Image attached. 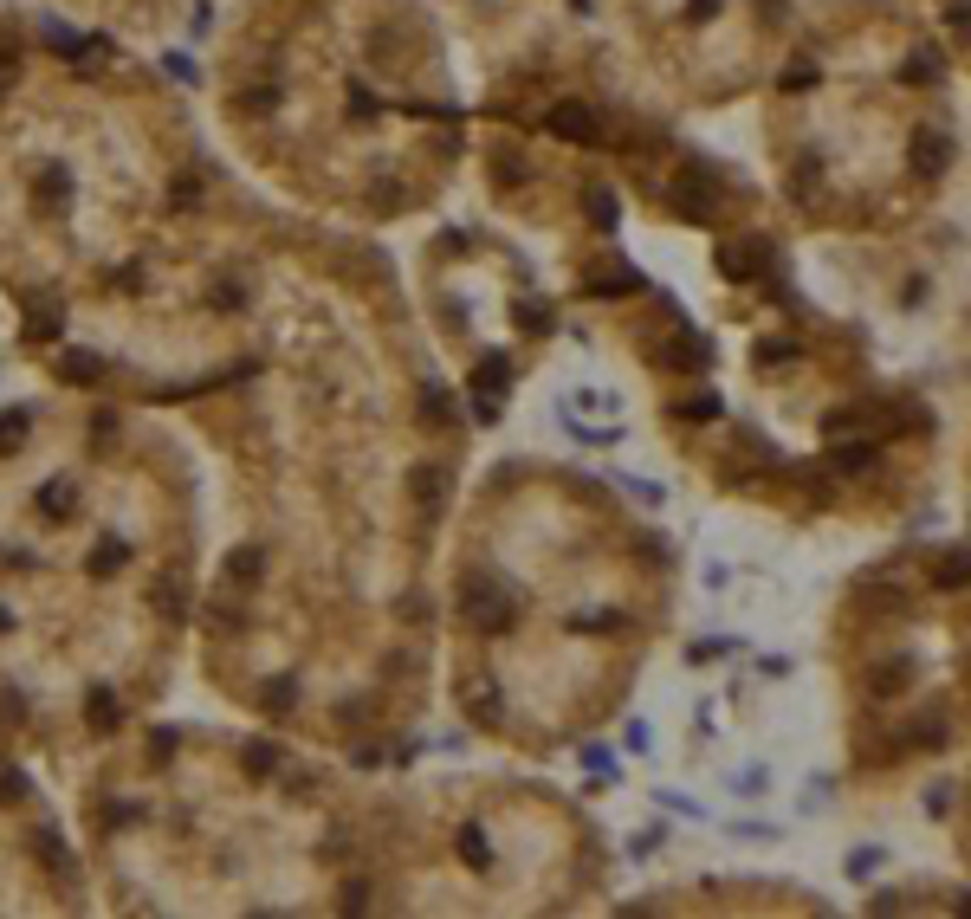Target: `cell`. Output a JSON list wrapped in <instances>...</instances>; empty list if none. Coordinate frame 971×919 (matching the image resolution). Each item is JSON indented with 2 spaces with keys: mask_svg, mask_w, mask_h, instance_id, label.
Masks as SVG:
<instances>
[{
  "mask_svg": "<svg viewBox=\"0 0 971 919\" xmlns=\"http://www.w3.org/2000/svg\"><path fill=\"white\" fill-rule=\"evenodd\" d=\"M460 609H467V622L480 628V635H505V628L518 622V596L499 583V576H473V583H467V602H460Z\"/></svg>",
  "mask_w": 971,
  "mask_h": 919,
  "instance_id": "1",
  "label": "cell"
},
{
  "mask_svg": "<svg viewBox=\"0 0 971 919\" xmlns=\"http://www.w3.org/2000/svg\"><path fill=\"white\" fill-rule=\"evenodd\" d=\"M674 208L687 214V221H713V214L726 208V188H719V175L706 169V162H687V169L674 175Z\"/></svg>",
  "mask_w": 971,
  "mask_h": 919,
  "instance_id": "2",
  "label": "cell"
},
{
  "mask_svg": "<svg viewBox=\"0 0 971 919\" xmlns=\"http://www.w3.org/2000/svg\"><path fill=\"white\" fill-rule=\"evenodd\" d=\"M551 130L564 136V143H596V136H603V117H596L590 104H557V111H551Z\"/></svg>",
  "mask_w": 971,
  "mask_h": 919,
  "instance_id": "3",
  "label": "cell"
},
{
  "mask_svg": "<svg viewBox=\"0 0 971 919\" xmlns=\"http://www.w3.org/2000/svg\"><path fill=\"white\" fill-rule=\"evenodd\" d=\"M946 162H952V143L939 130H920V136H913V169H920V175H939Z\"/></svg>",
  "mask_w": 971,
  "mask_h": 919,
  "instance_id": "4",
  "label": "cell"
},
{
  "mask_svg": "<svg viewBox=\"0 0 971 919\" xmlns=\"http://www.w3.org/2000/svg\"><path fill=\"white\" fill-rule=\"evenodd\" d=\"M117 719H123L117 693H111V687H91V693H85V725H91V732H117Z\"/></svg>",
  "mask_w": 971,
  "mask_h": 919,
  "instance_id": "5",
  "label": "cell"
},
{
  "mask_svg": "<svg viewBox=\"0 0 971 919\" xmlns=\"http://www.w3.org/2000/svg\"><path fill=\"white\" fill-rule=\"evenodd\" d=\"M719 259H726V272H732V279H751V272H758V259H771V240H758V233H751L745 246H726Z\"/></svg>",
  "mask_w": 971,
  "mask_h": 919,
  "instance_id": "6",
  "label": "cell"
},
{
  "mask_svg": "<svg viewBox=\"0 0 971 919\" xmlns=\"http://www.w3.org/2000/svg\"><path fill=\"white\" fill-rule=\"evenodd\" d=\"M467 712H473L480 725H499V719H505V699H499V687H492V680H480V687L467 693Z\"/></svg>",
  "mask_w": 971,
  "mask_h": 919,
  "instance_id": "7",
  "label": "cell"
},
{
  "mask_svg": "<svg viewBox=\"0 0 971 919\" xmlns=\"http://www.w3.org/2000/svg\"><path fill=\"white\" fill-rule=\"evenodd\" d=\"M259 570H266V551H259V544H240V551L227 557V576H234L240 589H246V583H259Z\"/></svg>",
  "mask_w": 971,
  "mask_h": 919,
  "instance_id": "8",
  "label": "cell"
},
{
  "mask_svg": "<svg viewBox=\"0 0 971 919\" xmlns=\"http://www.w3.org/2000/svg\"><path fill=\"white\" fill-rule=\"evenodd\" d=\"M700 344H687V337H667V344H654V363H667V369H687V363H700Z\"/></svg>",
  "mask_w": 971,
  "mask_h": 919,
  "instance_id": "9",
  "label": "cell"
},
{
  "mask_svg": "<svg viewBox=\"0 0 971 919\" xmlns=\"http://www.w3.org/2000/svg\"><path fill=\"white\" fill-rule=\"evenodd\" d=\"M59 369H65L72 382H98V376H104V363H98L91 350H65V356H59Z\"/></svg>",
  "mask_w": 971,
  "mask_h": 919,
  "instance_id": "10",
  "label": "cell"
},
{
  "mask_svg": "<svg viewBox=\"0 0 971 919\" xmlns=\"http://www.w3.org/2000/svg\"><path fill=\"white\" fill-rule=\"evenodd\" d=\"M415 499H421V505H441V499H447V473H441V466H421Z\"/></svg>",
  "mask_w": 971,
  "mask_h": 919,
  "instance_id": "11",
  "label": "cell"
},
{
  "mask_svg": "<svg viewBox=\"0 0 971 919\" xmlns=\"http://www.w3.org/2000/svg\"><path fill=\"white\" fill-rule=\"evenodd\" d=\"M473 382H486V395L499 402V395H505V382H512V369H505V356H486V363H480V376H473Z\"/></svg>",
  "mask_w": 971,
  "mask_h": 919,
  "instance_id": "12",
  "label": "cell"
},
{
  "mask_svg": "<svg viewBox=\"0 0 971 919\" xmlns=\"http://www.w3.org/2000/svg\"><path fill=\"white\" fill-rule=\"evenodd\" d=\"M13 447H26V408L0 415V454H13Z\"/></svg>",
  "mask_w": 971,
  "mask_h": 919,
  "instance_id": "13",
  "label": "cell"
},
{
  "mask_svg": "<svg viewBox=\"0 0 971 919\" xmlns=\"http://www.w3.org/2000/svg\"><path fill=\"white\" fill-rule=\"evenodd\" d=\"M874 460H881V454H874V447H861V441L855 447H836V466H842V473H868Z\"/></svg>",
  "mask_w": 971,
  "mask_h": 919,
  "instance_id": "14",
  "label": "cell"
},
{
  "mask_svg": "<svg viewBox=\"0 0 971 919\" xmlns=\"http://www.w3.org/2000/svg\"><path fill=\"white\" fill-rule=\"evenodd\" d=\"M590 208H596V214H590L596 227H615V221H622V214H615V195H609V188H590Z\"/></svg>",
  "mask_w": 971,
  "mask_h": 919,
  "instance_id": "15",
  "label": "cell"
},
{
  "mask_svg": "<svg viewBox=\"0 0 971 919\" xmlns=\"http://www.w3.org/2000/svg\"><path fill=\"white\" fill-rule=\"evenodd\" d=\"M738 797H764V790H771V777H764V764H751V771H738Z\"/></svg>",
  "mask_w": 971,
  "mask_h": 919,
  "instance_id": "16",
  "label": "cell"
},
{
  "mask_svg": "<svg viewBox=\"0 0 971 919\" xmlns=\"http://www.w3.org/2000/svg\"><path fill=\"white\" fill-rule=\"evenodd\" d=\"M758 363H797V344H784V337H771V344H758Z\"/></svg>",
  "mask_w": 971,
  "mask_h": 919,
  "instance_id": "17",
  "label": "cell"
},
{
  "mask_svg": "<svg viewBox=\"0 0 971 919\" xmlns=\"http://www.w3.org/2000/svg\"><path fill=\"white\" fill-rule=\"evenodd\" d=\"M266 706H272V712H292V706H298V687H292V680H279V687L266 693Z\"/></svg>",
  "mask_w": 971,
  "mask_h": 919,
  "instance_id": "18",
  "label": "cell"
},
{
  "mask_svg": "<svg viewBox=\"0 0 971 919\" xmlns=\"http://www.w3.org/2000/svg\"><path fill=\"white\" fill-rule=\"evenodd\" d=\"M680 415H693V421H713V415H719V395H693V402L680 408Z\"/></svg>",
  "mask_w": 971,
  "mask_h": 919,
  "instance_id": "19",
  "label": "cell"
},
{
  "mask_svg": "<svg viewBox=\"0 0 971 919\" xmlns=\"http://www.w3.org/2000/svg\"><path fill=\"white\" fill-rule=\"evenodd\" d=\"M26 797V777L20 771H0V803H20Z\"/></svg>",
  "mask_w": 971,
  "mask_h": 919,
  "instance_id": "20",
  "label": "cell"
},
{
  "mask_svg": "<svg viewBox=\"0 0 971 919\" xmlns=\"http://www.w3.org/2000/svg\"><path fill=\"white\" fill-rule=\"evenodd\" d=\"M272 764H279V758H272V745H246V771H272Z\"/></svg>",
  "mask_w": 971,
  "mask_h": 919,
  "instance_id": "21",
  "label": "cell"
},
{
  "mask_svg": "<svg viewBox=\"0 0 971 919\" xmlns=\"http://www.w3.org/2000/svg\"><path fill=\"white\" fill-rule=\"evenodd\" d=\"M246 298V279H227V285H214V305H240Z\"/></svg>",
  "mask_w": 971,
  "mask_h": 919,
  "instance_id": "22",
  "label": "cell"
},
{
  "mask_svg": "<svg viewBox=\"0 0 971 919\" xmlns=\"http://www.w3.org/2000/svg\"><path fill=\"white\" fill-rule=\"evenodd\" d=\"M0 628H7V609H0Z\"/></svg>",
  "mask_w": 971,
  "mask_h": 919,
  "instance_id": "23",
  "label": "cell"
}]
</instances>
